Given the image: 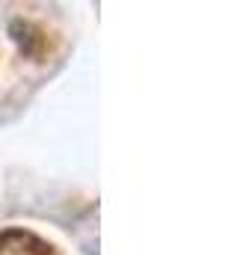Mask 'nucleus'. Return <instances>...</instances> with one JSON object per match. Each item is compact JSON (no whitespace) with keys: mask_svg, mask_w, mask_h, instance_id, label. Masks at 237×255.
<instances>
[{"mask_svg":"<svg viewBox=\"0 0 237 255\" xmlns=\"http://www.w3.org/2000/svg\"><path fill=\"white\" fill-rule=\"evenodd\" d=\"M0 255H57V250L30 229L0 232Z\"/></svg>","mask_w":237,"mask_h":255,"instance_id":"f257e3e1","label":"nucleus"}]
</instances>
